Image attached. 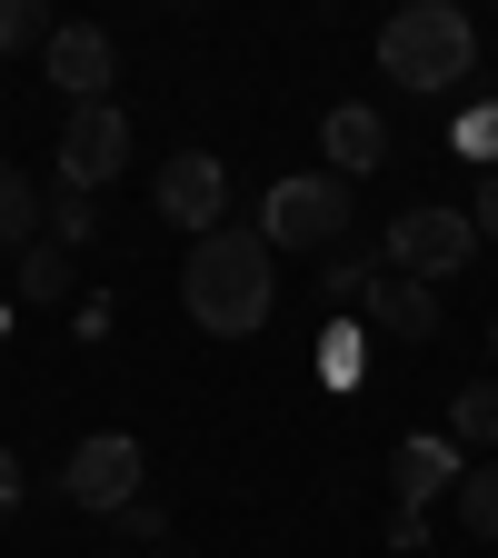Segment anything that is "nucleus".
Segmentation results:
<instances>
[{
  "label": "nucleus",
  "instance_id": "b1692460",
  "mask_svg": "<svg viewBox=\"0 0 498 558\" xmlns=\"http://www.w3.org/2000/svg\"><path fill=\"white\" fill-rule=\"evenodd\" d=\"M0 339H11V300H0Z\"/></svg>",
  "mask_w": 498,
  "mask_h": 558
},
{
  "label": "nucleus",
  "instance_id": "7ed1b4c3",
  "mask_svg": "<svg viewBox=\"0 0 498 558\" xmlns=\"http://www.w3.org/2000/svg\"><path fill=\"white\" fill-rule=\"evenodd\" d=\"M379 259H389V279H418V290H429V279H459L478 259V220L469 209H399Z\"/></svg>",
  "mask_w": 498,
  "mask_h": 558
},
{
  "label": "nucleus",
  "instance_id": "f3484780",
  "mask_svg": "<svg viewBox=\"0 0 498 558\" xmlns=\"http://www.w3.org/2000/svg\"><path fill=\"white\" fill-rule=\"evenodd\" d=\"M50 31H60V21L40 11V0H0V50H21V40H40V50H50Z\"/></svg>",
  "mask_w": 498,
  "mask_h": 558
},
{
  "label": "nucleus",
  "instance_id": "f257e3e1",
  "mask_svg": "<svg viewBox=\"0 0 498 558\" xmlns=\"http://www.w3.org/2000/svg\"><path fill=\"white\" fill-rule=\"evenodd\" d=\"M180 300H190V319L209 339H250L269 319V300H279V250L259 240V220L250 230H230V220L209 230L190 250V269H180Z\"/></svg>",
  "mask_w": 498,
  "mask_h": 558
},
{
  "label": "nucleus",
  "instance_id": "412c9836",
  "mask_svg": "<svg viewBox=\"0 0 498 558\" xmlns=\"http://www.w3.org/2000/svg\"><path fill=\"white\" fill-rule=\"evenodd\" d=\"M120 538H170V519H160L150 499H130V509H120Z\"/></svg>",
  "mask_w": 498,
  "mask_h": 558
},
{
  "label": "nucleus",
  "instance_id": "a211bd4d",
  "mask_svg": "<svg viewBox=\"0 0 498 558\" xmlns=\"http://www.w3.org/2000/svg\"><path fill=\"white\" fill-rule=\"evenodd\" d=\"M459 150L498 170V100H469V110H459Z\"/></svg>",
  "mask_w": 498,
  "mask_h": 558
},
{
  "label": "nucleus",
  "instance_id": "4468645a",
  "mask_svg": "<svg viewBox=\"0 0 498 558\" xmlns=\"http://www.w3.org/2000/svg\"><path fill=\"white\" fill-rule=\"evenodd\" d=\"M449 439L459 449H498V379H478V389L449 399Z\"/></svg>",
  "mask_w": 498,
  "mask_h": 558
},
{
  "label": "nucleus",
  "instance_id": "20e7f679",
  "mask_svg": "<svg viewBox=\"0 0 498 558\" xmlns=\"http://www.w3.org/2000/svg\"><path fill=\"white\" fill-rule=\"evenodd\" d=\"M259 240H269V250H329V240H349V180H319V170L269 180Z\"/></svg>",
  "mask_w": 498,
  "mask_h": 558
},
{
  "label": "nucleus",
  "instance_id": "2eb2a0df",
  "mask_svg": "<svg viewBox=\"0 0 498 558\" xmlns=\"http://www.w3.org/2000/svg\"><path fill=\"white\" fill-rule=\"evenodd\" d=\"M459 519H469V538H498V459H478L459 478Z\"/></svg>",
  "mask_w": 498,
  "mask_h": 558
},
{
  "label": "nucleus",
  "instance_id": "1a4fd4ad",
  "mask_svg": "<svg viewBox=\"0 0 498 558\" xmlns=\"http://www.w3.org/2000/svg\"><path fill=\"white\" fill-rule=\"evenodd\" d=\"M319 150L339 160V180H369V170L389 160V120H379L369 100H339V110L319 120Z\"/></svg>",
  "mask_w": 498,
  "mask_h": 558
},
{
  "label": "nucleus",
  "instance_id": "aec40b11",
  "mask_svg": "<svg viewBox=\"0 0 498 558\" xmlns=\"http://www.w3.org/2000/svg\"><path fill=\"white\" fill-rule=\"evenodd\" d=\"M360 360H369V349H360V329L339 319V329L319 339V379H339V389H349V379H360Z\"/></svg>",
  "mask_w": 498,
  "mask_h": 558
},
{
  "label": "nucleus",
  "instance_id": "393cba45",
  "mask_svg": "<svg viewBox=\"0 0 498 558\" xmlns=\"http://www.w3.org/2000/svg\"><path fill=\"white\" fill-rule=\"evenodd\" d=\"M488 360H498V319H488Z\"/></svg>",
  "mask_w": 498,
  "mask_h": 558
},
{
  "label": "nucleus",
  "instance_id": "9b49d317",
  "mask_svg": "<svg viewBox=\"0 0 498 558\" xmlns=\"http://www.w3.org/2000/svg\"><path fill=\"white\" fill-rule=\"evenodd\" d=\"M389 478H399V509H429L439 488H459L469 469H459V439L439 429V439H399V459H389Z\"/></svg>",
  "mask_w": 498,
  "mask_h": 558
},
{
  "label": "nucleus",
  "instance_id": "6ab92c4d",
  "mask_svg": "<svg viewBox=\"0 0 498 558\" xmlns=\"http://www.w3.org/2000/svg\"><path fill=\"white\" fill-rule=\"evenodd\" d=\"M90 240V199L81 190H50V250H81Z\"/></svg>",
  "mask_w": 498,
  "mask_h": 558
},
{
  "label": "nucleus",
  "instance_id": "0eeeda50",
  "mask_svg": "<svg viewBox=\"0 0 498 558\" xmlns=\"http://www.w3.org/2000/svg\"><path fill=\"white\" fill-rule=\"evenodd\" d=\"M150 199H160V220L170 230H220V209H230V170L209 160V150H170L160 160V180H150Z\"/></svg>",
  "mask_w": 498,
  "mask_h": 558
},
{
  "label": "nucleus",
  "instance_id": "f03ea898",
  "mask_svg": "<svg viewBox=\"0 0 498 558\" xmlns=\"http://www.w3.org/2000/svg\"><path fill=\"white\" fill-rule=\"evenodd\" d=\"M478 70V21L459 0H409V11L379 31V81H399L409 100H439Z\"/></svg>",
  "mask_w": 498,
  "mask_h": 558
},
{
  "label": "nucleus",
  "instance_id": "f8f14e48",
  "mask_svg": "<svg viewBox=\"0 0 498 558\" xmlns=\"http://www.w3.org/2000/svg\"><path fill=\"white\" fill-rule=\"evenodd\" d=\"M50 230V190L21 170V160H0V250H21V240H40Z\"/></svg>",
  "mask_w": 498,
  "mask_h": 558
},
{
  "label": "nucleus",
  "instance_id": "5701e85b",
  "mask_svg": "<svg viewBox=\"0 0 498 558\" xmlns=\"http://www.w3.org/2000/svg\"><path fill=\"white\" fill-rule=\"evenodd\" d=\"M11 509H21V459L0 449V519H11Z\"/></svg>",
  "mask_w": 498,
  "mask_h": 558
},
{
  "label": "nucleus",
  "instance_id": "423d86ee",
  "mask_svg": "<svg viewBox=\"0 0 498 558\" xmlns=\"http://www.w3.org/2000/svg\"><path fill=\"white\" fill-rule=\"evenodd\" d=\"M120 170H130V120H120L110 100H81V110L60 120V190L90 199V190H110Z\"/></svg>",
  "mask_w": 498,
  "mask_h": 558
},
{
  "label": "nucleus",
  "instance_id": "6e6552de",
  "mask_svg": "<svg viewBox=\"0 0 498 558\" xmlns=\"http://www.w3.org/2000/svg\"><path fill=\"white\" fill-rule=\"evenodd\" d=\"M40 70H50V90L70 110H81V100H110V31L100 21H60L50 50H40Z\"/></svg>",
  "mask_w": 498,
  "mask_h": 558
},
{
  "label": "nucleus",
  "instance_id": "ddd939ff",
  "mask_svg": "<svg viewBox=\"0 0 498 558\" xmlns=\"http://www.w3.org/2000/svg\"><path fill=\"white\" fill-rule=\"evenodd\" d=\"M379 279H389V259H319V300L329 310H369V290H379Z\"/></svg>",
  "mask_w": 498,
  "mask_h": 558
},
{
  "label": "nucleus",
  "instance_id": "dca6fc26",
  "mask_svg": "<svg viewBox=\"0 0 498 558\" xmlns=\"http://www.w3.org/2000/svg\"><path fill=\"white\" fill-rule=\"evenodd\" d=\"M60 290H70V250H50V240L21 250V300H60Z\"/></svg>",
  "mask_w": 498,
  "mask_h": 558
},
{
  "label": "nucleus",
  "instance_id": "39448f33",
  "mask_svg": "<svg viewBox=\"0 0 498 558\" xmlns=\"http://www.w3.org/2000/svg\"><path fill=\"white\" fill-rule=\"evenodd\" d=\"M139 469H150V459H139V439H130V429H100V439L70 449L60 499H70V509H90V519H120V509L139 499Z\"/></svg>",
  "mask_w": 498,
  "mask_h": 558
},
{
  "label": "nucleus",
  "instance_id": "4be33fe9",
  "mask_svg": "<svg viewBox=\"0 0 498 558\" xmlns=\"http://www.w3.org/2000/svg\"><path fill=\"white\" fill-rule=\"evenodd\" d=\"M469 220H478V240H498V170L478 180V199H469Z\"/></svg>",
  "mask_w": 498,
  "mask_h": 558
},
{
  "label": "nucleus",
  "instance_id": "9d476101",
  "mask_svg": "<svg viewBox=\"0 0 498 558\" xmlns=\"http://www.w3.org/2000/svg\"><path fill=\"white\" fill-rule=\"evenodd\" d=\"M369 329H379V349H429L439 339V300L418 290V279H379L369 290Z\"/></svg>",
  "mask_w": 498,
  "mask_h": 558
}]
</instances>
